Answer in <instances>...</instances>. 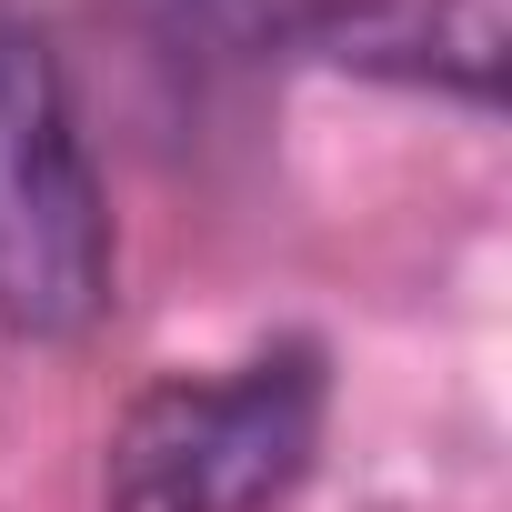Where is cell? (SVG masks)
<instances>
[{
  "label": "cell",
  "instance_id": "cell-1",
  "mask_svg": "<svg viewBox=\"0 0 512 512\" xmlns=\"http://www.w3.org/2000/svg\"><path fill=\"white\" fill-rule=\"evenodd\" d=\"M322 352L282 342L231 382H161L121 412L101 512H272L322 452Z\"/></svg>",
  "mask_w": 512,
  "mask_h": 512
},
{
  "label": "cell",
  "instance_id": "cell-2",
  "mask_svg": "<svg viewBox=\"0 0 512 512\" xmlns=\"http://www.w3.org/2000/svg\"><path fill=\"white\" fill-rule=\"evenodd\" d=\"M111 302V211L61 61L0 21V322L71 342Z\"/></svg>",
  "mask_w": 512,
  "mask_h": 512
},
{
  "label": "cell",
  "instance_id": "cell-3",
  "mask_svg": "<svg viewBox=\"0 0 512 512\" xmlns=\"http://www.w3.org/2000/svg\"><path fill=\"white\" fill-rule=\"evenodd\" d=\"M332 71L402 81V91H452L492 111L512 91V0H342L312 31Z\"/></svg>",
  "mask_w": 512,
  "mask_h": 512
},
{
  "label": "cell",
  "instance_id": "cell-4",
  "mask_svg": "<svg viewBox=\"0 0 512 512\" xmlns=\"http://www.w3.org/2000/svg\"><path fill=\"white\" fill-rule=\"evenodd\" d=\"M342 11V0H141V21L171 51L201 61H262V51H312V31Z\"/></svg>",
  "mask_w": 512,
  "mask_h": 512
}]
</instances>
